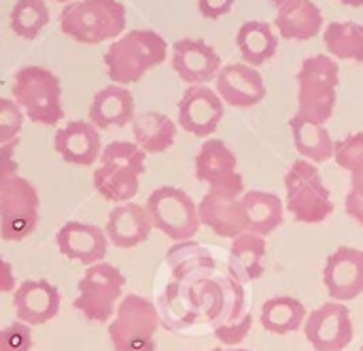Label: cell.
Instances as JSON below:
<instances>
[{
	"label": "cell",
	"mask_w": 363,
	"mask_h": 351,
	"mask_svg": "<svg viewBox=\"0 0 363 351\" xmlns=\"http://www.w3.org/2000/svg\"><path fill=\"white\" fill-rule=\"evenodd\" d=\"M223 119V102L208 85H189L179 102V126L194 136H211Z\"/></svg>",
	"instance_id": "obj_13"
},
{
	"label": "cell",
	"mask_w": 363,
	"mask_h": 351,
	"mask_svg": "<svg viewBox=\"0 0 363 351\" xmlns=\"http://www.w3.org/2000/svg\"><path fill=\"white\" fill-rule=\"evenodd\" d=\"M13 100L23 117L40 126H57L64 119L62 83L45 66H23L13 81Z\"/></svg>",
	"instance_id": "obj_6"
},
{
	"label": "cell",
	"mask_w": 363,
	"mask_h": 351,
	"mask_svg": "<svg viewBox=\"0 0 363 351\" xmlns=\"http://www.w3.org/2000/svg\"><path fill=\"white\" fill-rule=\"evenodd\" d=\"M34 345L32 339V328L13 322L6 328H0V351H30Z\"/></svg>",
	"instance_id": "obj_35"
},
{
	"label": "cell",
	"mask_w": 363,
	"mask_h": 351,
	"mask_svg": "<svg viewBox=\"0 0 363 351\" xmlns=\"http://www.w3.org/2000/svg\"><path fill=\"white\" fill-rule=\"evenodd\" d=\"M259 322L272 335H291L304 326L306 307L294 296H274L262 305Z\"/></svg>",
	"instance_id": "obj_29"
},
{
	"label": "cell",
	"mask_w": 363,
	"mask_h": 351,
	"mask_svg": "<svg viewBox=\"0 0 363 351\" xmlns=\"http://www.w3.org/2000/svg\"><path fill=\"white\" fill-rule=\"evenodd\" d=\"M100 160L94 171L96 192L113 205L130 202L140 190L147 153L134 141H113L102 147Z\"/></svg>",
	"instance_id": "obj_3"
},
{
	"label": "cell",
	"mask_w": 363,
	"mask_h": 351,
	"mask_svg": "<svg viewBox=\"0 0 363 351\" xmlns=\"http://www.w3.org/2000/svg\"><path fill=\"white\" fill-rule=\"evenodd\" d=\"M134 119V96L123 85H106L98 90L89 104V124L98 130L123 128Z\"/></svg>",
	"instance_id": "obj_22"
},
{
	"label": "cell",
	"mask_w": 363,
	"mask_h": 351,
	"mask_svg": "<svg viewBox=\"0 0 363 351\" xmlns=\"http://www.w3.org/2000/svg\"><path fill=\"white\" fill-rule=\"evenodd\" d=\"M289 128H291L294 145L302 153V160H308L313 164H323L334 158L336 143L332 141L323 124H315L296 113L289 119Z\"/></svg>",
	"instance_id": "obj_27"
},
{
	"label": "cell",
	"mask_w": 363,
	"mask_h": 351,
	"mask_svg": "<svg viewBox=\"0 0 363 351\" xmlns=\"http://www.w3.org/2000/svg\"><path fill=\"white\" fill-rule=\"evenodd\" d=\"M323 284L332 301L349 303L363 294V252L338 247L323 266Z\"/></svg>",
	"instance_id": "obj_14"
},
{
	"label": "cell",
	"mask_w": 363,
	"mask_h": 351,
	"mask_svg": "<svg viewBox=\"0 0 363 351\" xmlns=\"http://www.w3.org/2000/svg\"><path fill=\"white\" fill-rule=\"evenodd\" d=\"M251 326H253V315L251 313H242L238 320L234 322H228V324H221V326H215V339L225 345V347H238L251 333Z\"/></svg>",
	"instance_id": "obj_34"
},
{
	"label": "cell",
	"mask_w": 363,
	"mask_h": 351,
	"mask_svg": "<svg viewBox=\"0 0 363 351\" xmlns=\"http://www.w3.org/2000/svg\"><path fill=\"white\" fill-rule=\"evenodd\" d=\"M55 245L64 258L81 262L83 266L104 262L108 252L106 232L83 222H66L55 234Z\"/></svg>",
	"instance_id": "obj_19"
},
{
	"label": "cell",
	"mask_w": 363,
	"mask_h": 351,
	"mask_svg": "<svg viewBox=\"0 0 363 351\" xmlns=\"http://www.w3.org/2000/svg\"><path fill=\"white\" fill-rule=\"evenodd\" d=\"M134 143L149 156L168 151L177 141V124L160 111H145L132 119Z\"/></svg>",
	"instance_id": "obj_24"
},
{
	"label": "cell",
	"mask_w": 363,
	"mask_h": 351,
	"mask_svg": "<svg viewBox=\"0 0 363 351\" xmlns=\"http://www.w3.org/2000/svg\"><path fill=\"white\" fill-rule=\"evenodd\" d=\"M15 273H13V266L0 256V294H6V292H13L15 290Z\"/></svg>",
	"instance_id": "obj_39"
},
{
	"label": "cell",
	"mask_w": 363,
	"mask_h": 351,
	"mask_svg": "<svg viewBox=\"0 0 363 351\" xmlns=\"http://www.w3.org/2000/svg\"><path fill=\"white\" fill-rule=\"evenodd\" d=\"M334 160L345 171H351L355 164H359L363 160V132H355L338 141L334 147Z\"/></svg>",
	"instance_id": "obj_36"
},
{
	"label": "cell",
	"mask_w": 363,
	"mask_h": 351,
	"mask_svg": "<svg viewBox=\"0 0 363 351\" xmlns=\"http://www.w3.org/2000/svg\"><path fill=\"white\" fill-rule=\"evenodd\" d=\"M345 6H363V0H338Z\"/></svg>",
	"instance_id": "obj_41"
},
{
	"label": "cell",
	"mask_w": 363,
	"mask_h": 351,
	"mask_svg": "<svg viewBox=\"0 0 363 351\" xmlns=\"http://www.w3.org/2000/svg\"><path fill=\"white\" fill-rule=\"evenodd\" d=\"M23 113L11 98H0V147L19 139Z\"/></svg>",
	"instance_id": "obj_33"
},
{
	"label": "cell",
	"mask_w": 363,
	"mask_h": 351,
	"mask_svg": "<svg viewBox=\"0 0 363 351\" xmlns=\"http://www.w3.org/2000/svg\"><path fill=\"white\" fill-rule=\"evenodd\" d=\"M168 58V43L155 30H130L115 38L104 53L106 75L115 85L138 83Z\"/></svg>",
	"instance_id": "obj_2"
},
{
	"label": "cell",
	"mask_w": 363,
	"mask_h": 351,
	"mask_svg": "<svg viewBox=\"0 0 363 351\" xmlns=\"http://www.w3.org/2000/svg\"><path fill=\"white\" fill-rule=\"evenodd\" d=\"M236 0H198V11L206 19H219L234 9Z\"/></svg>",
	"instance_id": "obj_37"
},
{
	"label": "cell",
	"mask_w": 363,
	"mask_h": 351,
	"mask_svg": "<svg viewBox=\"0 0 363 351\" xmlns=\"http://www.w3.org/2000/svg\"><path fill=\"white\" fill-rule=\"evenodd\" d=\"M123 286L125 275L117 266L108 262L91 264L77 284V298L72 307L87 322L106 324L113 320L117 305L123 298Z\"/></svg>",
	"instance_id": "obj_9"
},
{
	"label": "cell",
	"mask_w": 363,
	"mask_h": 351,
	"mask_svg": "<svg viewBox=\"0 0 363 351\" xmlns=\"http://www.w3.org/2000/svg\"><path fill=\"white\" fill-rule=\"evenodd\" d=\"M274 26L285 40H311L323 28V13L313 0H283Z\"/></svg>",
	"instance_id": "obj_23"
},
{
	"label": "cell",
	"mask_w": 363,
	"mask_h": 351,
	"mask_svg": "<svg viewBox=\"0 0 363 351\" xmlns=\"http://www.w3.org/2000/svg\"><path fill=\"white\" fill-rule=\"evenodd\" d=\"M298 115L328 124L336 109V87L340 83V66L332 55L317 53L302 62L298 75Z\"/></svg>",
	"instance_id": "obj_5"
},
{
	"label": "cell",
	"mask_w": 363,
	"mask_h": 351,
	"mask_svg": "<svg viewBox=\"0 0 363 351\" xmlns=\"http://www.w3.org/2000/svg\"><path fill=\"white\" fill-rule=\"evenodd\" d=\"M60 290L47 279H26L13 290V309L17 322L26 326H43L60 311Z\"/></svg>",
	"instance_id": "obj_15"
},
{
	"label": "cell",
	"mask_w": 363,
	"mask_h": 351,
	"mask_svg": "<svg viewBox=\"0 0 363 351\" xmlns=\"http://www.w3.org/2000/svg\"><path fill=\"white\" fill-rule=\"evenodd\" d=\"M306 341L315 351H342L353 343L351 309L345 303L330 301L317 311L306 315L304 322Z\"/></svg>",
	"instance_id": "obj_11"
},
{
	"label": "cell",
	"mask_w": 363,
	"mask_h": 351,
	"mask_svg": "<svg viewBox=\"0 0 363 351\" xmlns=\"http://www.w3.org/2000/svg\"><path fill=\"white\" fill-rule=\"evenodd\" d=\"M349 173H351V192L363 196V160L355 164Z\"/></svg>",
	"instance_id": "obj_40"
},
{
	"label": "cell",
	"mask_w": 363,
	"mask_h": 351,
	"mask_svg": "<svg viewBox=\"0 0 363 351\" xmlns=\"http://www.w3.org/2000/svg\"><path fill=\"white\" fill-rule=\"evenodd\" d=\"M240 196L242 194L236 192L208 190L198 205L200 224L223 239H236L247 232V220Z\"/></svg>",
	"instance_id": "obj_18"
},
{
	"label": "cell",
	"mask_w": 363,
	"mask_h": 351,
	"mask_svg": "<svg viewBox=\"0 0 363 351\" xmlns=\"http://www.w3.org/2000/svg\"><path fill=\"white\" fill-rule=\"evenodd\" d=\"M53 2H62V4H70V2H74V0H53Z\"/></svg>",
	"instance_id": "obj_42"
},
{
	"label": "cell",
	"mask_w": 363,
	"mask_h": 351,
	"mask_svg": "<svg viewBox=\"0 0 363 351\" xmlns=\"http://www.w3.org/2000/svg\"><path fill=\"white\" fill-rule=\"evenodd\" d=\"M125 23V6L119 0H74L60 13V30L83 45L115 40Z\"/></svg>",
	"instance_id": "obj_4"
},
{
	"label": "cell",
	"mask_w": 363,
	"mask_h": 351,
	"mask_svg": "<svg viewBox=\"0 0 363 351\" xmlns=\"http://www.w3.org/2000/svg\"><path fill=\"white\" fill-rule=\"evenodd\" d=\"M160 313L153 301L125 294L108 324V339L115 351H155Z\"/></svg>",
	"instance_id": "obj_7"
},
{
	"label": "cell",
	"mask_w": 363,
	"mask_h": 351,
	"mask_svg": "<svg viewBox=\"0 0 363 351\" xmlns=\"http://www.w3.org/2000/svg\"><path fill=\"white\" fill-rule=\"evenodd\" d=\"M206 351H223V350H219V347H215V350H206Z\"/></svg>",
	"instance_id": "obj_44"
},
{
	"label": "cell",
	"mask_w": 363,
	"mask_h": 351,
	"mask_svg": "<svg viewBox=\"0 0 363 351\" xmlns=\"http://www.w3.org/2000/svg\"><path fill=\"white\" fill-rule=\"evenodd\" d=\"M166 264L170 269L172 281H191L206 277L215 262L206 249L191 241H183L166 254Z\"/></svg>",
	"instance_id": "obj_30"
},
{
	"label": "cell",
	"mask_w": 363,
	"mask_h": 351,
	"mask_svg": "<svg viewBox=\"0 0 363 351\" xmlns=\"http://www.w3.org/2000/svg\"><path fill=\"white\" fill-rule=\"evenodd\" d=\"M172 68L189 85H206L217 79L221 58L202 38H181L172 45Z\"/></svg>",
	"instance_id": "obj_17"
},
{
	"label": "cell",
	"mask_w": 363,
	"mask_h": 351,
	"mask_svg": "<svg viewBox=\"0 0 363 351\" xmlns=\"http://www.w3.org/2000/svg\"><path fill=\"white\" fill-rule=\"evenodd\" d=\"M49 19L51 15L45 0H17L9 15L11 30L26 40L36 38L43 32V28L49 23Z\"/></svg>",
	"instance_id": "obj_32"
},
{
	"label": "cell",
	"mask_w": 363,
	"mask_h": 351,
	"mask_svg": "<svg viewBox=\"0 0 363 351\" xmlns=\"http://www.w3.org/2000/svg\"><path fill=\"white\" fill-rule=\"evenodd\" d=\"M196 179L206 183L208 190L245 194L236 153L221 139H208L200 147L196 156Z\"/></svg>",
	"instance_id": "obj_12"
},
{
	"label": "cell",
	"mask_w": 363,
	"mask_h": 351,
	"mask_svg": "<svg viewBox=\"0 0 363 351\" xmlns=\"http://www.w3.org/2000/svg\"><path fill=\"white\" fill-rule=\"evenodd\" d=\"M287 209L296 222L321 224L334 213V200L323 183L317 164L308 160H296L285 175Z\"/></svg>",
	"instance_id": "obj_8"
},
{
	"label": "cell",
	"mask_w": 363,
	"mask_h": 351,
	"mask_svg": "<svg viewBox=\"0 0 363 351\" xmlns=\"http://www.w3.org/2000/svg\"><path fill=\"white\" fill-rule=\"evenodd\" d=\"M264 258H266V239L253 232H242L232 239L230 247V273L238 284L257 281L264 275Z\"/></svg>",
	"instance_id": "obj_25"
},
{
	"label": "cell",
	"mask_w": 363,
	"mask_h": 351,
	"mask_svg": "<svg viewBox=\"0 0 363 351\" xmlns=\"http://www.w3.org/2000/svg\"><path fill=\"white\" fill-rule=\"evenodd\" d=\"M325 49L340 60L363 64V26L355 21H332L323 32Z\"/></svg>",
	"instance_id": "obj_31"
},
{
	"label": "cell",
	"mask_w": 363,
	"mask_h": 351,
	"mask_svg": "<svg viewBox=\"0 0 363 351\" xmlns=\"http://www.w3.org/2000/svg\"><path fill=\"white\" fill-rule=\"evenodd\" d=\"M215 92L221 98V102L238 109H249L259 104L266 98V83L257 68L236 62L221 66L217 79H215Z\"/></svg>",
	"instance_id": "obj_16"
},
{
	"label": "cell",
	"mask_w": 363,
	"mask_h": 351,
	"mask_svg": "<svg viewBox=\"0 0 363 351\" xmlns=\"http://www.w3.org/2000/svg\"><path fill=\"white\" fill-rule=\"evenodd\" d=\"M228 351H249V350H242V347H232V350Z\"/></svg>",
	"instance_id": "obj_43"
},
{
	"label": "cell",
	"mask_w": 363,
	"mask_h": 351,
	"mask_svg": "<svg viewBox=\"0 0 363 351\" xmlns=\"http://www.w3.org/2000/svg\"><path fill=\"white\" fill-rule=\"evenodd\" d=\"M55 151L72 166H91L102 153L100 130L85 119H72L55 132Z\"/></svg>",
	"instance_id": "obj_20"
},
{
	"label": "cell",
	"mask_w": 363,
	"mask_h": 351,
	"mask_svg": "<svg viewBox=\"0 0 363 351\" xmlns=\"http://www.w3.org/2000/svg\"><path fill=\"white\" fill-rule=\"evenodd\" d=\"M104 232L115 247L132 249L149 239V234L153 232V224L149 220L147 209L130 200L111 209Z\"/></svg>",
	"instance_id": "obj_21"
},
{
	"label": "cell",
	"mask_w": 363,
	"mask_h": 351,
	"mask_svg": "<svg viewBox=\"0 0 363 351\" xmlns=\"http://www.w3.org/2000/svg\"><path fill=\"white\" fill-rule=\"evenodd\" d=\"M19 139L0 147V239L19 243L38 226L40 198L36 188L19 175L15 158Z\"/></svg>",
	"instance_id": "obj_1"
},
{
	"label": "cell",
	"mask_w": 363,
	"mask_h": 351,
	"mask_svg": "<svg viewBox=\"0 0 363 351\" xmlns=\"http://www.w3.org/2000/svg\"><path fill=\"white\" fill-rule=\"evenodd\" d=\"M362 351H363V347H362Z\"/></svg>",
	"instance_id": "obj_45"
},
{
	"label": "cell",
	"mask_w": 363,
	"mask_h": 351,
	"mask_svg": "<svg viewBox=\"0 0 363 351\" xmlns=\"http://www.w3.org/2000/svg\"><path fill=\"white\" fill-rule=\"evenodd\" d=\"M345 209H347V213H349L357 224H362L363 226V196H359V194H355V192L349 190V194H347V198H345Z\"/></svg>",
	"instance_id": "obj_38"
},
{
	"label": "cell",
	"mask_w": 363,
	"mask_h": 351,
	"mask_svg": "<svg viewBox=\"0 0 363 351\" xmlns=\"http://www.w3.org/2000/svg\"><path fill=\"white\" fill-rule=\"evenodd\" d=\"M153 228L164 232L170 241H191L200 230L198 205L187 192L174 185H162L153 190L145 202Z\"/></svg>",
	"instance_id": "obj_10"
},
{
	"label": "cell",
	"mask_w": 363,
	"mask_h": 351,
	"mask_svg": "<svg viewBox=\"0 0 363 351\" xmlns=\"http://www.w3.org/2000/svg\"><path fill=\"white\" fill-rule=\"evenodd\" d=\"M240 200H242V211H245V220H247V232H253V234H259L266 239L285 220L283 202L272 192L249 190L240 196Z\"/></svg>",
	"instance_id": "obj_26"
},
{
	"label": "cell",
	"mask_w": 363,
	"mask_h": 351,
	"mask_svg": "<svg viewBox=\"0 0 363 351\" xmlns=\"http://www.w3.org/2000/svg\"><path fill=\"white\" fill-rule=\"evenodd\" d=\"M236 47L249 66H262L274 58L279 49V36L268 21H245L236 32Z\"/></svg>",
	"instance_id": "obj_28"
}]
</instances>
